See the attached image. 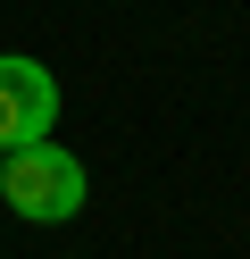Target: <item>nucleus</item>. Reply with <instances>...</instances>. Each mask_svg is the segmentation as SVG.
<instances>
[{"instance_id":"f257e3e1","label":"nucleus","mask_w":250,"mask_h":259,"mask_svg":"<svg viewBox=\"0 0 250 259\" xmlns=\"http://www.w3.org/2000/svg\"><path fill=\"white\" fill-rule=\"evenodd\" d=\"M0 201L17 209L25 226H67L83 209V159L59 151V142H17V151H0Z\"/></svg>"},{"instance_id":"f03ea898","label":"nucleus","mask_w":250,"mask_h":259,"mask_svg":"<svg viewBox=\"0 0 250 259\" xmlns=\"http://www.w3.org/2000/svg\"><path fill=\"white\" fill-rule=\"evenodd\" d=\"M50 117H59V84H50V67L25 59V51H0V151L42 142Z\"/></svg>"}]
</instances>
